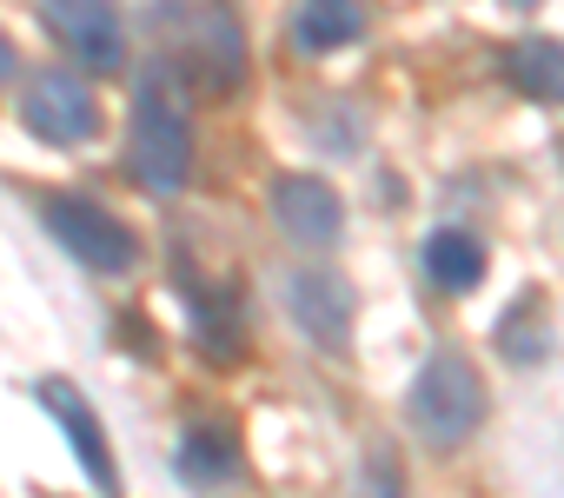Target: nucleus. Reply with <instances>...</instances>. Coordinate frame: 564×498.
Instances as JSON below:
<instances>
[{"mask_svg": "<svg viewBox=\"0 0 564 498\" xmlns=\"http://www.w3.org/2000/svg\"><path fill=\"white\" fill-rule=\"evenodd\" d=\"M412 425H419V439L438 445V452L465 445V439L485 425V379L471 372V359L438 353V359L419 366V379H412Z\"/></svg>", "mask_w": 564, "mask_h": 498, "instance_id": "obj_1", "label": "nucleus"}, {"mask_svg": "<svg viewBox=\"0 0 564 498\" xmlns=\"http://www.w3.org/2000/svg\"><path fill=\"white\" fill-rule=\"evenodd\" d=\"M127 166L147 193H180L193 180V133L180 120V107L160 94V87H140L133 100V133H127Z\"/></svg>", "mask_w": 564, "mask_h": 498, "instance_id": "obj_2", "label": "nucleus"}, {"mask_svg": "<svg viewBox=\"0 0 564 498\" xmlns=\"http://www.w3.org/2000/svg\"><path fill=\"white\" fill-rule=\"evenodd\" d=\"M41 219H47V232L67 246V253H74L80 267H94V273H127V267L140 260V239H133L107 206H94V199H80V193H54V199L41 206Z\"/></svg>", "mask_w": 564, "mask_h": 498, "instance_id": "obj_3", "label": "nucleus"}, {"mask_svg": "<svg viewBox=\"0 0 564 498\" xmlns=\"http://www.w3.org/2000/svg\"><path fill=\"white\" fill-rule=\"evenodd\" d=\"M286 313H293V326H300L313 346L346 353L359 293H352V280H339V273H293V280H286Z\"/></svg>", "mask_w": 564, "mask_h": 498, "instance_id": "obj_4", "label": "nucleus"}, {"mask_svg": "<svg viewBox=\"0 0 564 498\" xmlns=\"http://www.w3.org/2000/svg\"><path fill=\"white\" fill-rule=\"evenodd\" d=\"M41 14H47V28L74 47L80 67H94V74H120V61H127V34H120L113 0H41Z\"/></svg>", "mask_w": 564, "mask_h": 498, "instance_id": "obj_5", "label": "nucleus"}, {"mask_svg": "<svg viewBox=\"0 0 564 498\" xmlns=\"http://www.w3.org/2000/svg\"><path fill=\"white\" fill-rule=\"evenodd\" d=\"M272 219L286 226V239L300 246H339L346 232V199L319 180V173H293L272 186Z\"/></svg>", "mask_w": 564, "mask_h": 498, "instance_id": "obj_6", "label": "nucleus"}, {"mask_svg": "<svg viewBox=\"0 0 564 498\" xmlns=\"http://www.w3.org/2000/svg\"><path fill=\"white\" fill-rule=\"evenodd\" d=\"M28 127L41 133V140H54V147H80L87 133H94V94H87V80H74V74H41V80H28Z\"/></svg>", "mask_w": 564, "mask_h": 498, "instance_id": "obj_7", "label": "nucleus"}, {"mask_svg": "<svg viewBox=\"0 0 564 498\" xmlns=\"http://www.w3.org/2000/svg\"><path fill=\"white\" fill-rule=\"evenodd\" d=\"M180 67H193V80H199L206 94L239 87V74H246V41H239L232 14H219V8L193 14V21H186V47H180Z\"/></svg>", "mask_w": 564, "mask_h": 498, "instance_id": "obj_8", "label": "nucleus"}, {"mask_svg": "<svg viewBox=\"0 0 564 498\" xmlns=\"http://www.w3.org/2000/svg\"><path fill=\"white\" fill-rule=\"evenodd\" d=\"M41 405L67 425V439H74V452H80V465H87V478L100 485V491H120V472H113V452H107V432H100V419H94V405L80 399V386H67V379H41Z\"/></svg>", "mask_w": 564, "mask_h": 498, "instance_id": "obj_9", "label": "nucleus"}, {"mask_svg": "<svg viewBox=\"0 0 564 498\" xmlns=\"http://www.w3.org/2000/svg\"><path fill=\"white\" fill-rule=\"evenodd\" d=\"M505 74H511L518 94H531L544 107H564V41H544V34L511 41L505 47Z\"/></svg>", "mask_w": 564, "mask_h": 498, "instance_id": "obj_10", "label": "nucleus"}, {"mask_svg": "<svg viewBox=\"0 0 564 498\" xmlns=\"http://www.w3.org/2000/svg\"><path fill=\"white\" fill-rule=\"evenodd\" d=\"M425 273H432L445 293H471V286L485 280V246H478L471 232H458V226H438V232L425 239Z\"/></svg>", "mask_w": 564, "mask_h": 498, "instance_id": "obj_11", "label": "nucleus"}, {"mask_svg": "<svg viewBox=\"0 0 564 498\" xmlns=\"http://www.w3.org/2000/svg\"><path fill=\"white\" fill-rule=\"evenodd\" d=\"M359 28H366V8H359V0H306L293 34H300V47L326 54V47H346V41H359Z\"/></svg>", "mask_w": 564, "mask_h": 498, "instance_id": "obj_12", "label": "nucleus"}, {"mask_svg": "<svg viewBox=\"0 0 564 498\" xmlns=\"http://www.w3.org/2000/svg\"><path fill=\"white\" fill-rule=\"evenodd\" d=\"M180 472L186 478H226L232 472V445H219V432H213V445H206V432H193V445L180 452Z\"/></svg>", "mask_w": 564, "mask_h": 498, "instance_id": "obj_13", "label": "nucleus"}, {"mask_svg": "<svg viewBox=\"0 0 564 498\" xmlns=\"http://www.w3.org/2000/svg\"><path fill=\"white\" fill-rule=\"evenodd\" d=\"M14 67H21V61H14V41L0 34V80H14Z\"/></svg>", "mask_w": 564, "mask_h": 498, "instance_id": "obj_14", "label": "nucleus"}, {"mask_svg": "<svg viewBox=\"0 0 564 498\" xmlns=\"http://www.w3.org/2000/svg\"><path fill=\"white\" fill-rule=\"evenodd\" d=\"M511 8H531V0H511Z\"/></svg>", "mask_w": 564, "mask_h": 498, "instance_id": "obj_15", "label": "nucleus"}]
</instances>
